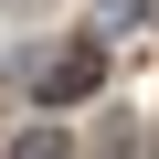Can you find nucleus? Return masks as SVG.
Wrapping results in <instances>:
<instances>
[{"instance_id": "obj_1", "label": "nucleus", "mask_w": 159, "mask_h": 159, "mask_svg": "<svg viewBox=\"0 0 159 159\" xmlns=\"http://www.w3.org/2000/svg\"><path fill=\"white\" fill-rule=\"evenodd\" d=\"M96 85H106V43L85 32V43H74V53H53V64L32 74V106H85Z\"/></svg>"}, {"instance_id": "obj_2", "label": "nucleus", "mask_w": 159, "mask_h": 159, "mask_svg": "<svg viewBox=\"0 0 159 159\" xmlns=\"http://www.w3.org/2000/svg\"><path fill=\"white\" fill-rule=\"evenodd\" d=\"M148 11H159V0H106V11H96V43H106V32H138Z\"/></svg>"}, {"instance_id": "obj_3", "label": "nucleus", "mask_w": 159, "mask_h": 159, "mask_svg": "<svg viewBox=\"0 0 159 159\" xmlns=\"http://www.w3.org/2000/svg\"><path fill=\"white\" fill-rule=\"evenodd\" d=\"M11 159H74V148H64V127H21V138H11Z\"/></svg>"}]
</instances>
